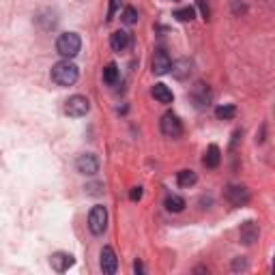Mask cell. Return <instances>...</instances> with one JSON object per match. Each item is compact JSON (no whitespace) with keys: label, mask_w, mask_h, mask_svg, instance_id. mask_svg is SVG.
I'll return each mask as SVG.
<instances>
[{"label":"cell","mask_w":275,"mask_h":275,"mask_svg":"<svg viewBox=\"0 0 275 275\" xmlns=\"http://www.w3.org/2000/svg\"><path fill=\"white\" fill-rule=\"evenodd\" d=\"M78 78H80V71L69 58L56 62L52 67V80L58 86H74L78 82Z\"/></svg>","instance_id":"6da1fadb"},{"label":"cell","mask_w":275,"mask_h":275,"mask_svg":"<svg viewBox=\"0 0 275 275\" xmlns=\"http://www.w3.org/2000/svg\"><path fill=\"white\" fill-rule=\"evenodd\" d=\"M103 82L110 84V86H114L118 82V67L114 62H110L106 69H103Z\"/></svg>","instance_id":"d6986e66"},{"label":"cell","mask_w":275,"mask_h":275,"mask_svg":"<svg viewBox=\"0 0 275 275\" xmlns=\"http://www.w3.org/2000/svg\"><path fill=\"white\" fill-rule=\"evenodd\" d=\"M161 133L168 138H181L183 135V123L174 112H166L161 116Z\"/></svg>","instance_id":"277c9868"},{"label":"cell","mask_w":275,"mask_h":275,"mask_svg":"<svg viewBox=\"0 0 275 275\" xmlns=\"http://www.w3.org/2000/svg\"><path fill=\"white\" fill-rule=\"evenodd\" d=\"M232 271H247V260H245V258H234Z\"/></svg>","instance_id":"cb8c5ba5"},{"label":"cell","mask_w":275,"mask_h":275,"mask_svg":"<svg viewBox=\"0 0 275 275\" xmlns=\"http://www.w3.org/2000/svg\"><path fill=\"white\" fill-rule=\"evenodd\" d=\"M116 269H118V258L114 254V249L110 245H106L101 249V271L106 275H114Z\"/></svg>","instance_id":"30bf717a"},{"label":"cell","mask_w":275,"mask_h":275,"mask_svg":"<svg viewBox=\"0 0 275 275\" xmlns=\"http://www.w3.org/2000/svg\"><path fill=\"white\" fill-rule=\"evenodd\" d=\"M82 50V39L76 32H62V35L56 39V52H58L62 58H76Z\"/></svg>","instance_id":"7a4b0ae2"},{"label":"cell","mask_w":275,"mask_h":275,"mask_svg":"<svg viewBox=\"0 0 275 275\" xmlns=\"http://www.w3.org/2000/svg\"><path fill=\"white\" fill-rule=\"evenodd\" d=\"M189 97H191L193 106H196L198 110L207 108L209 103H211V91H209V86H207L204 82H198L196 86H193L191 93H189Z\"/></svg>","instance_id":"9c48e42d"},{"label":"cell","mask_w":275,"mask_h":275,"mask_svg":"<svg viewBox=\"0 0 275 275\" xmlns=\"http://www.w3.org/2000/svg\"><path fill=\"white\" fill-rule=\"evenodd\" d=\"M234 114H237V108L230 106V103H226V106H220L215 110V116L220 118V120H230L234 118Z\"/></svg>","instance_id":"ffe728a7"},{"label":"cell","mask_w":275,"mask_h":275,"mask_svg":"<svg viewBox=\"0 0 275 275\" xmlns=\"http://www.w3.org/2000/svg\"><path fill=\"white\" fill-rule=\"evenodd\" d=\"M120 18H123V22L127 24V26H133V24L138 22V11L133 9V7H125V11H123Z\"/></svg>","instance_id":"7402d4cb"},{"label":"cell","mask_w":275,"mask_h":275,"mask_svg":"<svg viewBox=\"0 0 275 275\" xmlns=\"http://www.w3.org/2000/svg\"><path fill=\"white\" fill-rule=\"evenodd\" d=\"M76 168H78L80 174L93 176V174L99 172V159H97V155H93V153H84V155L78 157Z\"/></svg>","instance_id":"52a82bcc"},{"label":"cell","mask_w":275,"mask_h":275,"mask_svg":"<svg viewBox=\"0 0 275 275\" xmlns=\"http://www.w3.org/2000/svg\"><path fill=\"white\" fill-rule=\"evenodd\" d=\"M273 273H275V260H273Z\"/></svg>","instance_id":"83f0119b"},{"label":"cell","mask_w":275,"mask_h":275,"mask_svg":"<svg viewBox=\"0 0 275 275\" xmlns=\"http://www.w3.org/2000/svg\"><path fill=\"white\" fill-rule=\"evenodd\" d=\"M172 74H174V78L176 80H185L189 74H191V64H189V60H176V62H172Z\"/></svg>","instance_id":"e0dca14e"},{"label":"cell","mask_w":275,"mask_h":275,"mask_svg":"<svg viewBox=\"0 0 275 275\" xmlns=\"http://www.w3.org/2000/svg\"><path fill=\"white\" fill-rule=\"evenodd\" d=\"M88 110H91V101H88L84 95H74V97H69L67 106H64V112H67L69 116H74V118L86 116Z\"/></svg>","instance_id":"5b68a950"},{"label":"cell","mask_w":275,"mask_h":275,"mask_svg":"<svg viewBox=\"0 0 275 275\" xmlns=\"http://www.w3.org/2000/svg\"><path fill=\"white\" fill-rule=\"evenodd\" d=\"M133 271H135L138 275H142V273H144V266H142V262H135V264H133Z\"/></svg>","instance_id":"4316f807"},{"label":"cell","mask_w":275,"mask_h":275,"mask_svg":"<svg viewBox=\"0 0 275 275\" xmlns=\"http://www.w3.org/2000/svg\"><path fill=\"white\" fill-rule=\"evenodd\" d=\"M176 183H179L181 187L189 189V187H193V185L198 183V174L193 172V170H181L179 176H176Z\"/></svg>","instance_id":"2e32d148"},{"label":"cell","mask_w":275,"mask_h":275,"mask_svg":"<svg viewBox=\"0 0 275 275\" xmlns=\"http://www.w3.org/2000/svg\"><path fill=\"white\" fill-rule=\"evenodd\" d=\"M153 97L159 101V103H172L174 101V95H172V91L166 86V84H155L153 86Z\"/></svg>","instance_id":"5bb4252c"},{"label":"cell","mask_w":275,"mask_h":275,"mask_svg":"<svg viewBox=\"0 0 275 275\" xmlns=\"http://www.w3.org/2000/svg\"><path fill=\"white\" fill-rule=\"evenodd\" d=\"M222 161V151L217 144H211V147L207 149V155H204V166L207 168H217Z\"/></svg>","instance_id":"9a60e30c"},{"label":"cell","mask_w":275,"mask_h":275,"mask_svg":"<svg viewBox=\"0 0 275 275\" xmlns=\"http://www.w3.org/2000/svg\"><path fill=\"white\" fill-rule=\"evenodd\" d=\"M224 196L232 207H245L249 202V191L243 187V185H228L224 191Z\"/></svg>","instance_id":"8992f818"},{"label":"cell","mask_w":275,"mask_h":275,"mask_svg":"<svg viewBox=\"0 0 275 275\" xmlns=\"http://www.w3.org/2000/svg\"><path fill=\"white\" fill-rule=\"evenodd\" d=\"M86 193H91V196H99V193H103V185H101V183L86 185Z\"/></svg>","instance_id":"603a6c76"},{"label":"cell","mask_w":275,"mask_h":275,"mask_svg":"<svg viewBox=\"0 0 275 275\" xmlns=\"http://www.w3.org/2000/svg\"><path fill=\"white\" fill-rule=\"evenodd\" d=\"M166 209L170 213H181L185 209V200L181 196H176V193H170V196L166 198Z\"/></svg>","instance_id":"ac0fdd59"},{"label":"cell","mask_w":275,"mask_h":275,"mask_svg":"<svg viewBox=\"0 0 275 275\" xmlns=\"http://www.w3.org/2000/svg\"><path fill=\"white\" fill-rule=\"evenodd\" d=\"M151 67H153V74L155 76H166L170 69H172V58L168 56L166 50H155L153 54V60H151Z\"/></svg>","instance_id":"ba28073f"},{"label":"cell","mask_w":275,"mask_h":275,"mask_svg":"<svg viewBox=\"0 0 275 275\" xmlns=\"http://www.w3.org/2000/svg\"><path fill=\"white\" fill-rule=\"evenodd\" d=\"M116 5H118V0H112V5H110V11H108V22L114 18V11H116Z\"/></svg>","instance_id":"484cf974"},{"label":"cell","mask_w":275,"mask_h":275,"mask_svg":"<svg viewBox=\"0 0 275 275\" xmlns=\"http://www.w3.org/2000/svg\"><path fill=\"white\" fill-rule=\"evenodd\" d=\"M88 228H91V232L95 234V237H99V234L106 232L108 228V211L106 207L97 204L91 209V215H88Z\"/></svg>","instance_id":"3957f363"},{"label":"cell","mask_w":275,"mask_h":275,"mask_svg":"<svg viewBox=\"0 0 275 275\" xmlns=\"http://www.w3.org/2000/svg\"><path fill=\"white\" fill-rule=\"evenodd\" d=\"M174 18L179 22H191L193 18H196V11H193V7H183V9L174 11Z\"/></svg>","instance_id":"44dd1931"},{"label":"cell","mask_w":275,"mask_h":275,"mask_svg":"<svg viewBox=\"0 0 275 275\" xmlns=\"http://www.w3.org/2000/svg\"><path fill=\"white\" fill-rule=\"evenodd\" d=\"M74 256L67 254V252H56L52 258H50V264H52V269L54 271H58V273H64V271H69V266H74Z\"/></svg>","instance_id":"7c38bea8"},{"label":"cell","mask_w":275,"mask_h":275,"mask_svg":"<svg viewBox=\"0 0 275 275\" xmlns=\"http://www.w3.org/2000/svg\"><path fill=\"white\" fill-rule=\"evenodd\" d=\"M258 234H260V230H258L256 222H245L243 226H241V230H239V237H241V241H243L245 245H252L254 241H258Z\"/></svg>","instance_id":"4fadbf2b"},{"label":"cell","mask_w":275,"mask_h":275,"mask_svg":"<svg viewBox=\"0 0 275 275\" xmlns=\"http://www.w3.org/2000/svg\"><path fill=\"white\" fill-rule=\"evenodd\" d=\"M129 45H131V35L125 30H116V32H112V37H110V47L114 52H125L129 50Z\"/></svg>","instance_id":"8fae6325"},{"label":"cell","mask_w":275,"mask_h":275,"mask_svg":"<svg viewBox=\"0 0 275 275\" xmlns=\"http://www.w3.org/2000/svg\"><path fill=\"white\" fill-rule=\"evenodd\" d=\"M129 198H131L133 202H135V200H140V198H142V187H133L131 191H129Z\"/></svg>","instance_id":"d4e9b609"}]
</instances>
